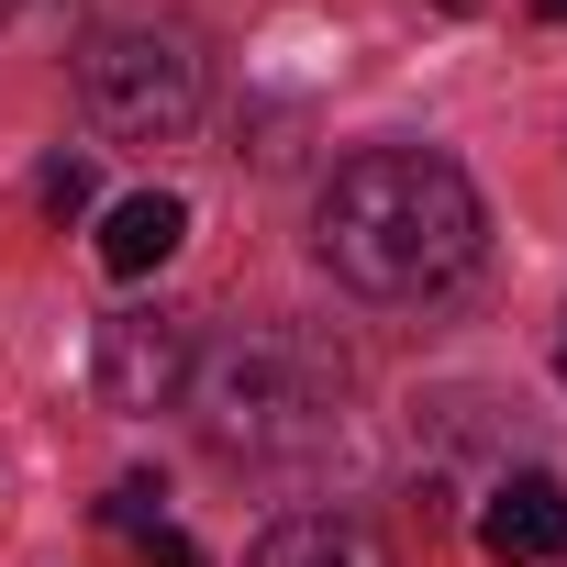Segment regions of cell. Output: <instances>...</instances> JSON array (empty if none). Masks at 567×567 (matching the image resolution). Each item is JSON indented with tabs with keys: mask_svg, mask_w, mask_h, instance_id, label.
<instances>
[{
	"mask_svg": "<svg viewBox=\"0 0 567 567\" xmlns=\"http://www.w3.org/2000/svg\"><path fill=\"white\" fill-rule=\"evenodd\" d=\"M445 12H478V0H445Z\"/></svg>",
	"mask_w": 567,
	"mask_h": 567,
	"instance_id": "12",
	"label": "cell"
},
{
	"mask_svg": "<svg viewBox=\"0 0 567 567\" xmlns=\"http://www.w3.org/2000/svg\"><path fill=\"white\" fill-rule=\"evenodd\" d=\"M556 379H567V334H556Z\"/></svg>",
	"mask_w": 567,
	"mask_h": 567,
	"instance_id": "11",
	"label": "cell"
},
{
	"mask_svg": "<svg viewBox=\"0 0 567 567\" xmlns=\"http://www.w3.org/2000/svg\"><path fill=\"white\" fill-rule=\"evenodd\" d=\"M79 101L112 145H178L200 123V34L178 12H134V23H101L79 45Z\"/></svg>",
	"mask_w": 567,
	"mask_h": 567,
	"instance_id": "3",
	"label": "cell"
},
{
	"mask_svg": "<svg viewBox=\"0 0 567 567\" xmlns=\"http://www.w3.org/2000/svg\"><path fill=\"white\" fill-rule=\"evenodd\" d=\"M189 379H200V423L223 456H312L346 423V357H323L312 334H278V323L234 334Z\"/></svg>",
	"mask_w": 567,
	"mask_h": 567,
	"instance_id": "2",
	"label": "cell"
},
{
	"mask_svg": "<svg viewBox=\"0 0 567 567\" xmlns=\"http://www.w3.org/2000/svg\"><path fill=\"white\" fill-rule=\"evenodd\" d=\"M178 245H189V200H178V189H134V200L101 212V267H112V278H145V267H167Z\"/></svg>",
	"mask_w": 567,
	"mask_h": 567,
	"instance_id": "6",
	"label": "cell"
},
{
	"mask_svg": "<svg viewBox=\"0 0 567 567\" xmlns=\"http://www.w3.org/2000/svg\"><path fill=\"white\" fill-rule=\"evenodd\" d=\"M245 567H379V534L346 523V512H278Z\"/></svg>",
	"mask_w": 567,
	"mask_h": 567,
	"instance_id": "7",
	"label": "cell"
},
{
	"mask_svg": "<svg viewBox=\"0 0 567 567\" xmlns=\"http://www.w3.org/2000/svg\"><path fill=\"white\" fill-rule=\"evenodd\" d=\"M189 368H200V346H189V323H167V312H112L101 346H90V390H101L112 412H167V401L189 390Z\"/></svg>",
	"mask_w": 567,
	"mask_h": 567,
	"instance_id": "4",
	"label": "cell"
},
{
	"mask_svg": "<svg viewBox=\"0 0 567 567\" xmlns=\"http://www.w3.org/2000/svg\"><path fill=\"white\" fill-rule=\"evenodd\" d=\"M0 12H12V0H0Z\"/></svg>",
	"mask_w": 567,
	"mask_h": 567,
	"instance_id": "14",
	"label": "cell"
},
{
	"mask_svg": "<svg viewBox=\"0 0 567 567\" xmlns=\"http://www.w3.org/2000/svg\"><path fill=\"white\" fill-rule=\"evenodd\" d=\"M134 545H145V567H200V545H189L178 523H156V534H134Z\"/></svg>",
	"mask_w": 567,
	"mask_h": 567,
	"instance_id": "10",
	"label": "cell"
},
{
	"mask_svg": "<svg viewBox=\"0 0 567 567\" xmlns=\"http://www.w3.org/2000/svg\"><path fill=\"white\" fill-rule=\"evenodd\" d=\"M101 523H123V534H156V523H167V478H123V489L101 501Z\"/></svg>",
	"mask_w": 567,
	"mask_h": 567,
	"instance_id": "9",
	"label": "cell"
},
{
	"mask_svg": "<svg viewBox=\"0 0 567 567\" xmlns=\"http://www.w3.org/2000/svg\"><path fill=\"white\" fill-rule=\"evenodd\" d=\"M478 556L489 567H567V489L545 467H512L478 501Z\"/></svg>",
	"mask_w": 567,
	"mask_h": 567,
	"instance_id": "5",
	"label": "cell"
},
{
	"mask_svg": "<svg viewBox=\"0 0 567 567\" xmlns=\"http://www.w3.org/2000/svg\"><path fill=\"white\" fill-rule=\"evenodd\" d=\"M545 12H556V23H567V0H545Z\"/></svg>",
	"mask_w": 567,
	"mask_h": 567,
	"instance_id": "13",
	"label": "cell"
},
{
	"mask_svg": "<svg viewBox=\"0 0 567 567\" xmlns=\"http://www.w3.org/2000/svg\"><path fill=\"white\" fill-rule=\"evenodd\" d=\"M34 189H45V212H56V223H79V212L101 200V167H90V156H45V178H34Z\"/></svg>",
	"mask_w": 567,
	"mask_h": 567,
	"instance_id": "8",
	"label": "cell"
},
{
	"mask_svg": "<svg viewBox=\"0 0 567 567\" xmlns=\"http://www.w3.org/2000/svg\"><path fill=\"white\" fill-rule=\"evenodd\" d=\"M312 256L357 301H423L478 256V189L434 145H368L312 200Z\"/></svg>",
	"mask_w": 567,
	"mask_h": 567,
	"instance_id": "1",
	"label": "cell"
}]
</instances>
